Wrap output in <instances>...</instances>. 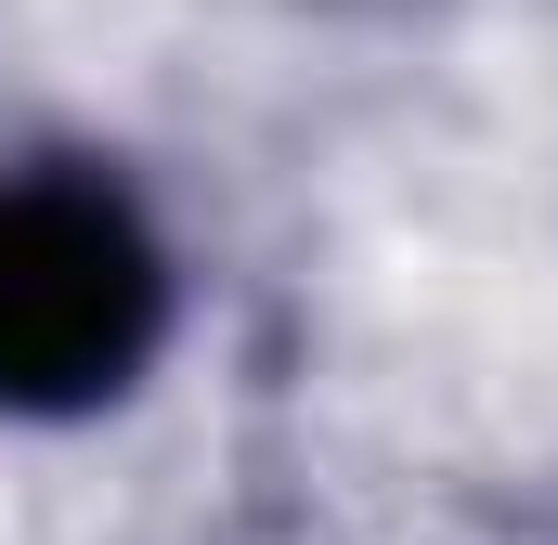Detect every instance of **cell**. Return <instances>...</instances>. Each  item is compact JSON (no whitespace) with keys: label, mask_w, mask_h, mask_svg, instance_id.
Instances as JSON below:
<instances>
[{"label":"cell","mask_w":558,"mask_h":545,"mask_svg":"<svg viewBox=\"0 0 558 545\" xmlns=\"http://www.w3.org/2000/svg\"><path fill=\"white\" fill-rule=\"evenodd\" d=\"M169 272L92 182H0V415H92L143 377Z\"/></svg>","instance_id":"6da1fadb"}]
</instances>
